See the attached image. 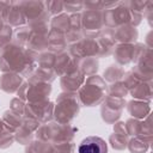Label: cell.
<instances>
[{
	"mask_svg": "<svg viewBox=\"0 0 153 153\" xmlns=\"http://www.w3.org/2000/svg\"><path fill=\"white\" fill-rule=\"evenodd\" d=\"M106 143L98 136H88L84 139L78 148L79 153H106Z\"/></svg>",
	"mask_w": 153,
	"mask_h": 153,
	"instance_id": "6da1fadb",
	"label": "cell"
}]
</instances>
